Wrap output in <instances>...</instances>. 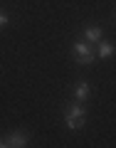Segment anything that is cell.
Here are the masks:
<instances>
[{
  "label": "cell",
  "mask_w": 116,
  "mask_h": 148,
  "mask_svg": "<svg viewBox=\"0 0 116 148\" xmlns=\"http://www.w3.org/2000/svg\"><path fill=\"white\" fill-rule=\"evenodd\" d=\"M5 146H10V148H22V146H27V136L22 131H12L10 136L5 138Z\"/></svg>",
  "instance_id": "cell-2"
},
{
  "label": "cell",
  "mask_w": 116,
  "mask_h": 148,
  "mask_svg": "<svg viewBox=\"0 0 116 148\" xmlns=\"http://www.w3.org/2000/svg\"><path fill=\"white\" fill-rule=\"evenodd\" d=\"M74 99L79 101V104H84L89 99V84L86 82H77V86H74Z\"/></svg>",
  "instance_id": "cell-4"
},
{
  "label": "cell",
  "mask_w": 116,
  "mask_h": 148,
  "mask_svg": "<svg viewBox=\"0 0 116 148\" xmlns=\"http://www.w3.org/2000/svg\"><path fill=\"white\" fill-rule=\"evenodd\" d=\"M84 37H86V42H99L101 40V27H96V25H89L86 27V32H84Z\"/></svg>",
  "instance_id": "cell-6"
},
{
  "label": "cell",
  "mask_w": 116,
  "mask_h": 148,
  "mask_svg": "<svg viewBox=\"0 0 116 148\" xmlns=\"http://www.w3.org/2000/svg\"><path fill=\"white\" fill-rule=\"evenodd\" d=\"M8 25V15H5V12H0V27H5Z\"/></svg>",
  "instance_id": "cell-8"
},
{
  "label": "cell",
  "mask_w": 116,
  "mask_h": 148,
  "mask_svg": "<svg viewBox=\"0 0 116 148\" xmlns=\"http://www.w3.org/2000/svg\"><path fill=\"white\" fill-rule=\"evenodd\" d=\"M99 49H96V54H99L101 59H109L111 54H114V42H106V40H99Z\"/></svg>",
  "instance_id": "cell-5"
},
{
  "label": "cell",
  "mask_w": 116,
  "mask_h": 148,
  "mask_svg": "<svg viewBox=\"0 0 116 148\" xmlns=\"http://www.w3.org/2000/svg\"><path fill=\"white\" fill-rule=\"evenodd\" d=\"M72 49H74V57L79 59L82 64H91V62H94V57H96L94 49L89 47V42H84V40H77V42L72 45Z\"/></svg>",
  "instance_id": "cell-1"
},
{
  "label": "cell",
  "mask_w": 116,
  "mask_h": 148,
  "mask_svg": "<svg viewBox=\"0 0 116 148\" xmlns=\"http://www.w3.org/2000/svg\"><path fill=\"white\" fill-rule=\"evenodd\" d=\"M64 123H67L69 131H79V128L84 126V121H74V119H64Z\"/></svg>",
  "instance_id": "cell-7"
},
{
  "label": "cell",
  "mask_w": 116,
  "mask_h": 148,
  "mask_svg": "<svg viewBox=\"0 0 116 148\" xmlns=\"http://www.w3.org/2000/svg\"><path fill=\"white\" fill-rule=\"evenodd\" d=\"M3 146H5V141H3V138H0V148H3Z\"/></svg>",
  "instance_id": "cell-9"
},
{
  "label": "cell",
  "mask_w": 116,
  "mask_h": 148,
  "mask_svg": "<svg viewBox=\"0 0 116 148\" xmlns=\"http://www.w3.org/2000/svg\"><path fill=\"white\" fill-rule=\"evenodd\" d=\"M64 119H74V121H84V106L82 104H72L64 109Z\"/></svg>",
  "instance_id": "cell-3"
}]
</instances>
